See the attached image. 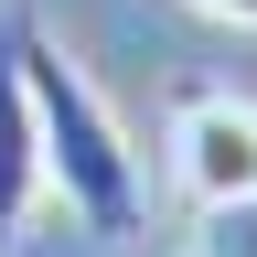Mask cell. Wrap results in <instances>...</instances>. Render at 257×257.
Segmentation results:
<instances>
[{
  "mask_svg": "<svg viewBox=\"0 0 257 257\" xmlns=\"http://www.w3.org/2000/svg\"><path fill=\"white\" fill-rule=\"evenodd\" d=\"M0 54L22 75V107H32V150H43V193H64V214L86 236H140L150 193H140V150H128L118 107L96 96V75L54 43V22L32 0H0Z\"/></svg>",
  "mask_w": 257,
  "mask_h": 257,
  "instance_id": "6da1fadb",
  "label": "cell"
},
{
  "mask_svg": "<svg viewBox=\"0 0 257 257\" xmlns=\"http://www.w3.org/2000/svg\"><path fill=\"white\" fill-rule=\"evenodd\" d=\"M172 161H182V193H193V204L257 193V107L225 96V86H193L172 107Z\"/></svg>",
  "mask_w": 257,
  "mask_h": 257,
  "instance_id": "7a4b0ae2",
  "label": "cell"
},
{
  "mask_svg": "<svg viewBox=\"0 0 257 257\" xmlns=\"http://www.w3.org/2000/svg\"><path fill=\"white\" fill-rule=\"evenodd\" d=\"M32 193H43V150H32V107H22V75H11V54H0V246L22 236Z\"/></svg>",
  "mask_w": 257,
  "mask_h": 257,
  "instance_id": "3957f363",
  "label": "cell"
},
{
  "mask_svg": "<svg viewBox=\"0 0 257 257\" xmlns=\"http://www.w3.org/2000/svg\"><path fill=\"white\" fill-rule=\"evenodd\" d=\"M204 257H257V193L204 204Z\"/></svg>",
  "mask_w": 257,
  "mask_h": 257,
  "instance_id": "277c9868",
  "label": "cell"
},
{
  "mask_svg": "<svg viewBox=\"0 0 257 257\" xmlns=\"http://www.w3.org/2000/svg\"><path fill=\"white\" fill-rule=\"evenodd\" d=\"M193 11H214V22H257V0H193Z\"/></svg>",
  "mask_w": 257,
  "mask_h": 257,
  "instance_id": "5b68a950",
  "label": "cell"
}]
</instances>
